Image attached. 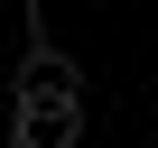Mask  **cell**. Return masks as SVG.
<instances>
[{
  "instance_id": "1",
  "label": "cell",
  "mask_w": 158,
  "mask_h": 148,
  "mask_svg": "<svg viewBox=\"0 0 158 148\" xmlns=\"http://www.w3.org/2000/svg\"><path fill=\"white\" fill-rule=\"evenodd\" d=\"M19 102H84V74H74L65 46H28V65H19Z\"/></svg>"
},
{
  "instance_id": "2",
  "label": "cell",
  "mask_w": 158,
  "mask_h": 148,
  "mask_svg": "<svg viewBox=\"0 0 158 148\" xmlns=\"http://www.w3.org/2000/svg\"><path fill=\"white\" fill-rule=\"evenodd\" d=\"M19 148H74L84 139V102H19Z\"/></svg>"
},
{
  "instance_id": "3",
  "label": "cell",
  "mask_w": 158,
  "mask_h": 148,
  "mask_svg": "<svg viewBox=\"0 0 158 148\" xmlns=\"http://www.w3.org/2000/svg\"><path fill=\"white\" fill-rule=\"evenodd\" d=\"M28 10H37V0H28Z\"/></svg>"
}]
</instances>
